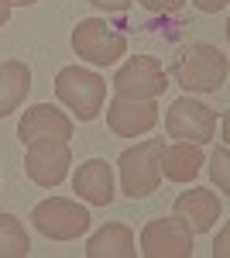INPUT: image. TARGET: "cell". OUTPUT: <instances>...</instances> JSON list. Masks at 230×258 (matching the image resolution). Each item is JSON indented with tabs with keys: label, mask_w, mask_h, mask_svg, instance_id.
<instances>
[{
	"label": "cell",
	"mask_w": 230,
	"mask_h": 258,
	"mask_svg": "<svg viewBox=\"0 0 230 258\" xmlns=\"http://www.w3.org/2000/svg\"><path fill=\"white\" fill-rule=\"evenodd\" d=\"M227 52L216 45H189L179 59H175V83L186 93H216L227 83Z\"/></svg>",
	"instance_id": "3957f363"
},
{
	"label": "cell",
	"mask_w": 230,
	"mask_h": 258,
	"mask_svg": "<svg viewBox=\"0 0 230 258\" xmlns=\"http://www.w3.org/2000/svg\"><path fill=\"white\" fill-rule=\"evenodd\" d=\"M69 165H72L69 141L41 138L35 145H28V152H24V176L41 189H55L58 182H65Z\"/></svg>",
	"instance_id": "8992f818"
},
{
	"label": "cell",
	"mask_w": 230,
	"mask_h": 258,
	"mask_svg": "<svg viewBox=\"0 0 230 258\" xmlns=\"http://www.w3.org/2000/svg\"><path fill=\"white\" fill-rule=\"evenodd\" d=\"M72 48L90 66H114L120 62V55H127V38L103 18H86L72 28Z\"/></svg>",
	"instance_id": "5b68a950"
},
{
	"label": "cell",
	"mask_w": 230,
	"mask_h": 258,
	"mask_svg": "<svg viewBox=\"0 0 230 258\" xmlns=\"http://www.w3.org/2000/svg\"><path fill=\"white\" fill-rule=\"evenodd\" d=\"M162 152H165V141L162 138H144L120 152V159H117L120 189L131 200L151 197L155 189L162 186Z\"/></svg>",
	"instance_id": "7a4b0ae2"
},
{
	"label": "cell",
	"mask_w": 230,
	"mask_h": 258,
	"mask_svg": "<svg viewBox=\"0 0 230 258\" xmlns=\"http://www.w3.org/2000/svg\"><path fill=\"white\" fill-rule=\"evenodd\" d=\"M227 162H230V155H227V145H220V148L213 152V159H210V176H213V182L220 186V193H227V189H230Z\"/></svg>",
	"instance_id": "ac0fdd59"
},
{
	"label": "cell",
	"mask_w": 230,
	"mask_h": 258,
	"mask_svg": "<svg viewBox=\"0 0 230 258\" xmlns=\"http://www.w3.org/2000/svg\"><path fill=\"white\" fill-rule=\"evenodd\" d=\"M86 255L90 258H134V231L127 224H107L100 227L93 238L86 241Z\"/></svg>",
	"instance_id": "2e32d148"
},
{
	"label": "cell",
	"mask_w": 230,
	"mask_h": 258,
	"mask_svg": "<svg viewBox=\"0 0 230 258\" xmlns=\"http://www.w3.org/2000/svg\"><path fill=\"white\" fill-rule=\"evenodd\" d=\"M11 11H14V4H11V0H0V28L11 21Z\"/></svg>",
	"instance_id": "603a6c76"
},
{
	"label": "cell",
	"mask_w": 230,
	"mask_h": 258,
	"mask_svg": "<svg viewBox=\"0 0 230 258\" xmlns=\"http://www.w3.org/2000/svg\"><path fill=\"white\" fill-rule=\"evenodd\" d=\"M137 244H141L137 251L148 258H189L192 255V231L179 217H155L144 224Z\"/></svg>",
	"instance_id": "9c48e42d"
},
{
	"label": "cell",
	"mask_w": 230,
	"mask_h": 258,
	"mask_svg": "<svg viewBox=\"0 0 230 258\" xmlns=\"http://www.w3.org/2000/svg\"><path fill=\"white\" fill-rule=\"evenodd\" d=\"M14 7H31V4H38V0H11Z\"/></svg>",
	"instance_id": "cb8c5ba5"
},
{
	"label": "cell",
	"mask_w": 230,
	"mask_h": 258,
	"mask_svg": "<svg viewBox=\"0 0 230 258\" xmlns=\"http://www.w3.org/2000/svg\"><path fill=\"white\" fill-rule=\"evenodd\" d=\"M86 4H93V7L107 11V14H124L131 7V0H86Z\"/></svg>",
	"instance_id": "ffe728a7"
},
{
	"label": "cell",
	"mask_w": 230,
	"mask_h": 258,
	"mask_svg": "<svg viewBox=\"0 0 230 258\" xmlns=\"http://www.w3.org/2000/svg\"><path fill=\"white\" fill-rule=\"evenodd\" d=\"M31 238L14 214H0V258H28Z\"/></svg>",
	"instance_id": "e0dca14e"
},
{
	"label": "cell",
	"mask_w": 230,
	"mask_h": 258,
	"mask_svg": "<svg viewBox=\"0 0 230 258\" xmlns=\"http://www.w3.org/2000/svg\"><path fill=\"white\" fill-rule=\"evenodd\" d=\"M165 131L175 141H192V145H206L216 138V110L192 97H179L165 114Z\"/></svg>",
	"instance_id": "ba28073f"
},
{
	"label": "cell",
	"mask_w": 230,
	"mask_h": 258,
	"mask_svg": "<svg viewBox=\"0 0 230 258\" xmlns=\"http://www.w3.org/2000/svg\"><path fill=\"white\" fill-rule=\"evenodd\" d=\"M227 227H223V231H220V238H216V244H213V258H223L227 255Z\"/></svg>",
	"instance_id": "7402d4cb"
},
{
	"label": "cell",
	"mask_w": 230,
	"mask_h": 258,
	"mask_svg": "<svg viewBox=\"0 0 230 258\" xmlns=\"http://www.w3.org/2000/svg\"><path fill=\"white\" fill-rule=\"evenodd\" d=\"M169 86L162 62L151 55H131L114 73V93L127 100H158Z\"/></svg>",
	"instance_id": "52a82bcc"
},
{
	"label": "cell",
	"mask_w": 230,
	"mask_h": 258,
	"mask_svg": "<svg viewBox=\"0 0 230 258\" xmlns=\"http://www.w3.org/2000/svg\"><path fill=\"white\" fill-rule=\"evenodd\" d=\"M90 210L69 197H48L35 203L31 210V224L35 231H41L48 241H76L90 231Z\"/></svg>",
	"instance_id": "277c9868"
},
{
	"label": "cell",
	"mask_w": 230,
	"mask_h": 258,
	"mask_svg": "<svg viewBox=\"0 0 230 258\" xmlns=\"http://www.w3.org/2000/svg\"><path fill=\"white\" fill-rule=\"evenodd\" d=\"M158 124V103L155 100H127L114 97L107 107V127L117 138H141Z\"/></svg>",
	"instance_id": "8fae6325"
},
{
	"label": "cell",
	"mask_w": 230,
	"mask_h": 258,
	"mask_svg": "<svg viewBox=\"0 0 230 258\" xmlns=\"http://www.w3.org/2000/svg\"><path fill=\"white\" fill-rule=\"evenodd\" d=\"M203 169V145L192 141H175L162 152V179L169 182H192Z\"/></svg>",
	"instance_id": "5bb4252c"
},
{
	"label": "cell",
	"mask_w": 230,
	"mask_h": 258,
	"mask_svg": "<svg viewBox=\"0 0 230 258\" xmlns=\"http://www.w3.org/2000/svg\"><path fill=\"white\" fill-rule=\"evenodd\" d=\"M72 189L79 200L93 203V207H110L114 203V165L107 159H86L72 176Z\"/></svg>",
	"instance_id": "4fadbf2b"
},
{
	"label": "cell",
	"mask_w": 230,
	"mask_h": 258,
	"mask_svg": "<svg viewBox=\"0 0 230 258\" xmlns=\"http://www.w3.org/2000/svg\"><path fill=\"white\" fill-rule=\"evenodd\" d=\"M55 97L65 110H72V117L86 124L100 117L107 103V80L83 66H62L55 76Z\"/></svg>",
	"instance_id": "6da1fadb"
},
{
	"label": "cell",
	"mask_w": 230,
	"mask_h": 258,
	"mask_svg": "<svg viewBox=\"0 0 230 258\" xmlns=\"http://www.w3.org/2000/svg\"><path fill=\"white\" fill-rule=\"evenodd\" d=\"M203 14H220V11H227V0H192Z\"/></svg>",
	"instance_id": "44dd1931"
},
{
	"label": "cell",
	"mask_w": 230,
	"mask_h": 258,
	"mask_svg": "<svg viewBox=\"0 0 230 258\" xmlns=\"http://www.w3.org/2000/svg\"><path fill=\"white\" fill-rule=\"evenodd\" d=\"M141 4H144L151 14H175L186 0H141Z\"/></svg>",
	"instance_id": "d6986e66"
},
{
	"label": "cell",
	"mask_w": 230,
	"mask_h": 258,
	"mask_svg": "<svg viewBox=\"0 0 230 258\" xmlns=\"http://www.w3.org/2000/svg\"><path fill=\"white\" fill-rule=\"evenodd\" d=\"M31 93V69L21 59L0 62V120L11 117Z\"/></svg>",
	"instance_id": "9a60e30c"
},
{
	"label": "cell",
	"mask_w": 230,
	"mask_h": 258,
	"mask_svg": "<svg viewBox=\"0 0 230 258\" xmlns=\"http://www.w3.org/2000/svg\"><path fill=\"white\" fill-rule=\"evenodd\" d=\"M76 131L72 117L65 110H58L52 103H31L24 110V117L18 124V138L21 145H35L41 138H58V141H69Z\"/></svg>",
	"instance_id": "30bf717a"
},
{
	"label": "cell",
	"mask_w": 230,
	"mask_h": 258,
	"mask_svg": "<svg viewBox=\"0 0 230 258\" xmlns=\"http://www.w3.org/2000/svg\"><path fill=\"white\" fill-rule=\"evenodd\" d=\"M175 217L189 227L192 234H206L216 227V220L223 217V200L216 197L213 189L196 186L189 193H179L175 197Z\"/></svg>",
	"instance_id": "7c38bea8"
}]
</instances>
